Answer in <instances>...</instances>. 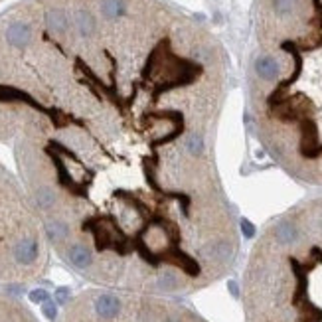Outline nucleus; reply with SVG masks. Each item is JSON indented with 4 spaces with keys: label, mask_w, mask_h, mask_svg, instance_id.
Segmentation results:
<instances>
[{
    "label": "nucleus",
    "mask_w": 322,
    "mask_h": 322,
    "mask_svg": "<svg viewBox=\"0 0 322 322\" xmlns=\"http://www.w3.org/2000/svg\"><path fill=\"white\" fill-rule=\"evenodd\" d=\"M287 14L300 18L322 36V0H297ZM275 42H283L300 53L322 56V49L297 47L287 38L277 36ZM253 123L265 150L291 178L322 188V85L306 97L261 113Z\"/></svg>",
    "instance_id": "nucleus-1"
},
{
    "label": "nucleus",
    "mask_w": 322,
    "mask_h": 322,
    "mask_svg": "<svg viewBox=\"0 0 322 322\" xmlns=\"http://www.w3.org/2000/svg\"><path fill=\"white\" fill-rule=\"evenodd\" d=\"M4 38H6V44L16 47V49H26L30 44H32V28L30 24L26 22H10L6 26V32H4Z\"/></svg>",
    "instance_id": "nucleus-2"
},
{
    "label": "nucleus",
    "mask_w": 322,
    "mask_h": 322,
    "mask_svg": "<svg viewBox=\"0 0 322 322\" xmlns=\"http://www.w3.org/2000/svg\"><path fill=\"white\" fill-rule=\"evenodd\" d=\"M44 22L51 34H66L71 26V18L64 8H49L44 16Z\"/></svg>",
    "instance_id": "nucleus-3"
},
{
    "label": "nucleus",
    "mask_w": 322,
    "mask_h": 322,
    "mask_svg": "<svg viewBox=\"0 0 322 322\" xmlns=\"http://www.w3.org/2000/svg\"><path fill=\"white\" fill-rule=\"evenodd\" d=\"M42 310H44V314H46V318H49V320H56V316H58V308H56V304H53V300H46V302H42Z\"/></svg>",
    "instance_id": "nucleus-4"
},
{
    "label": "nucleus",
    "mask_w": 322,
    "mask_h": 322,
    "mask_svg": "<svg viewBox=\"0 0 322 322\" xmlns=\"http://www.w3.org/2000/svg\"><path fill=\"white\" fill-rule=\"evenodd\" d=\"M30 299H32L34 302H46V300L49 299V295H47L46 291H42V289H36V291L30 293Z\"/></svg>",
    "instance_id": "nucleus-5"
},
{
    "label": "nucleus",
    "mask_w": 322,
    "mask_h": 322,
    "mask_svg": "<svg viewBox=\"0 0 322 322\" xmlns=\"http://www.w3.org/2000/svg\"><path fill=\"white\" fill-rule=\"evenodd\" d=\"M56 297H58V300L64 304V302H68V300H69V291H68V289H58Z\"/></svg>",
    "instance_id": "nucleus-6"
}]
</instances>
